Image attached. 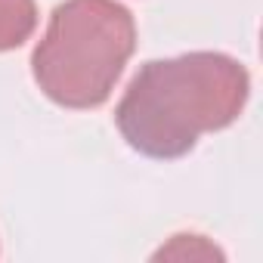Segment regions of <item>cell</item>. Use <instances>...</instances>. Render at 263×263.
I'll return each instance as SVG.
<instances>
[{"label":"cell","instance_id":"obj_1","mask_svg":"<svg viewBox=\"0 0 263 263\" xmlns=\"http://www.w3.org/2000/svg\"><path fill=\"white\" fill-rule=\"evenodd\" d=\"M251 93L248 68L226 53H183L146 62L127 84L115 124L130 149L149 158H180L201 134L238 121Z\"/></svg>","mask_w":263,"mask_h":263},{"label":"cell","instance_id":"obj_2","mask_svg":"<svg viewBox=\"0 0 263 263\" xmlns=\"http://www.w3.org/2000/svg\"><path fill=\"white\" fill-rule=\"evenodd\" d=\"M137 47V22L115 0H65L34 47L31 71L62 108L102 105Z\"/></svg>","mask_w":263,"mask_h":263},{"label":"cell","instance_id":"obj_3","mask_svg":"<svg viewBox=\"0 0 263 263\" xmlns=\"http://www.w3.org/2000/svg\"><path fill=\"white\" fill-rule=\"evenodd\" d=\"M37 28L34 0H0V53L22 47Z\"/></svg>","mask_w":263,"mask_h":263},{"label":"cell","instance_id":"obj_4","mask_svg":"<svg viewBox=\"0 0 263 263\" xmlns=\"http://www.w3.org/2000/svg\"><path fill=\"white\" fill-rule=\"evenodd\" d=\"M161 257H177V260H186V257H189V260H192V257L211 260V257H217V260H223V254H220L214 245H208L204 235H174V241L155 254V260H161Z\"/></svg>","mask_w":263,"mask_h":263}]
</instances>
